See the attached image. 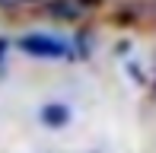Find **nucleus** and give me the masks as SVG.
<instances>
[{
    "mask_svg": "<svg viewBox=\"0 0 156 153\" xmlns=\"http://www.w3.org/2000/svg\"><path fill=\"white\" fill-rule=\"evenodd\" d=\"M23 51L38 54V58H61V54H67V45L58 41L54 35H26L23 38Z\"/></svg>",
    "mask_w": 156,
    "mask_h": 153,
    "instance_id": "1",
    "label": "nucleus"
},
{
    "mask_svg": "<svg viewBox=\"0 0 156 153\" xmlns=\"http://www.w3.org/2000/svg\"><path fill=\"white\" fill-rule=\"evenodd\" d=\"M0 3H23V0H0Z\"/></svg>",
    "mask_w": 156,
    "mask_h": 153,
    "instance_id": "2",
    "label": "nucleus"
}]
</instances>
